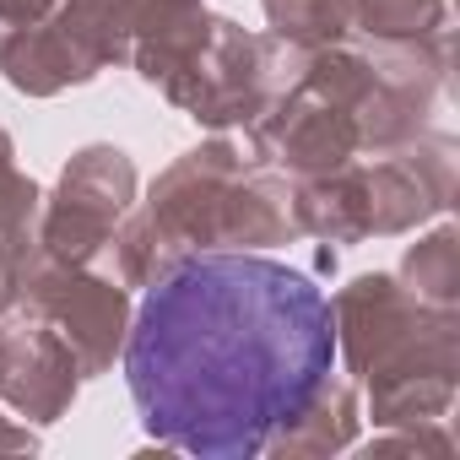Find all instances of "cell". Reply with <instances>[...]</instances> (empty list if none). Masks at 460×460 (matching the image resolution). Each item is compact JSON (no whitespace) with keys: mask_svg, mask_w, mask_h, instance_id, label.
I'll return each instance as SVG.
<instances>
[{"mask_svg":"<svg viewBox=\"0 0 460 460\" xmlns=\"http://www.w3.org/2000/svg\"><path fill=\"white\" fill-rule=\"evenodd\" d=\"M336 314L325 293L266 255H195L141 304L125 379L141 422L211 460L266 449L331 379Z\"/></svg>","mask_w":460,"mask_h":460,"instance_id":"6da1fadb","label":"cell"}]
</instances>
